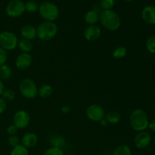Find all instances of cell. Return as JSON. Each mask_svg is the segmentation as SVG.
I'll use <instances>...</instances> for the list:
<instances>
[{
	"label": "cell",
	"mask_w": 155,
	"mask_h": 155,
	"mask_svg": "<svg viewBox=\"0 0 155 155\" xmlns=\"http://www.w3.org/2000/svg\"><path fill=\"white\" fill-rule=\"evenodd\" d=\"M99 21L102 27L109 31H116L121 25L120 15L113 10H104L99 14Z\"/></svg>",
	"instance_id": "1"
},
{
	"label": "cell",
	"mask_w": 155,
	"mask_h": 155,
	"mask_svg": "<svg viewBox=\"0 0 155 155\" xmlns=\"http://www.w3.org/2000/svg\"><path fill=\"white\" fill-rule=\"evenodd\" d=\"M130 124L133 130L136 132L145 131L148 127L149 120L146 112L140 108L135 109L130 116Z\"/></svg>",
	"instance_id": "2"
},
{
	"label": "cell",
	"mask_w": 155,
	"mask_h": 155,
	"mask_svg": "<svg viewBox=\"0 0 155 155\" xmlns=\"http://www.w3.org/2000/svg\"><path fill=\"white\" fill-rule=\"evenodd\" d=\"M58 26L54 22L44 21L36 28V34L41 40L48 41L55 37L58 34Z\"/></svg>",
	"instance_id": "3"
},
{
	"label": "cell",
	"mask_w": 155,
	"mask_h": 155,
	"mask_svg": "<svg viewBox=\"0 0 155 155\" xmlns=\"http://www.w3.org/2000/svg\"><path fill=\"white\" fill-rule=\"evenodd\" d=\"M39 13L45 21L54 22L59 16V9L55 4L51 2H44L39 6Z\"/></svg>",
	"instance_id": "4"
},
{
	"label": "cell",
	"mask_w": 155,
	"mask_h": 155,
	"mask_svg": "<svg viewBox=\"0 0 155 155\" xmlns=\"http://www.w3.org/2000/svg\"><path fill=\"white\" fill-rule=\"evenodd\" d=\"M19 91L21 95L27 99H33L38 95L37 86L30 78H24L20 82Z\"/></svg>",
	"instance_id": "5"
},
{
	"label": "cell",
	"mask_w": 155,
	"mask_h": 155,
	"mask_svg": "<svg viewBox=\"0 0 155 155\" xmlns=\"http://www.w3.org/2000/svg\"><path fill=\"white\" fill-rule=\"evenodd\" d=\"M18 39L15 33L3 31L0 33V47L5 51H12L18 46Z\"/></svg>",
	"instance_id": "6"
},
{
	"label": "cell",
	"mask_w": 155,
	"mask_h": 155,
	"mask_svg": "<svg viewBox=\"0 0 155 155\" xmlns=\"http://www.w3.org/2000/svg\"><path fill=\"white\" fill-rule=\"evenodd\" d=\"M5 12L10 18H19L25 12V4L22 0H12L8 3Z\"/></svg>",
	"instance_id": "7"
},
{
	"label": "cell",
	"mask_w": 155,
	"mask_h": 155,
	"mask_svg": "<svg viewBox=\"0 0 155 155\" xmlns=\"http://www.w3.org/2000/svg\"><path fill=\"white\" fill-rule=\"evenodd\" d=\"M86 115L90 120L99 123L105 117V111L99 104H91L86 108Z\"/></svg>",
	"instance_id": "8"
},
{
	"label": "cell",
	"mask_w": 155,
	"mask_h": 155,
	"mask_svg": "<svg viewBox=\"0 0 155 155\" xmlns=\"http://www.w3.org/2000/svg\"><path fill=\"white\" fill-rule=\"evenodd\" d=\"M30 123V116L26 110H20L15 112L13 117V124L18 130H24Z\"/></svg>",
	"instance_id": "9"
},
{
	"label": "cell",
	"mask_w": 155,
	"mask_h": 155,
	"mask_svg": "<svg viewBox=\"0 0 155 155\" xmlns=\"http://www.w3.org/2000/svg\"><path fill=\"white\" fill-rule=\"evenodd\" d=\"M151 141V135L146 131L139 132L135 136L134 144L136 147L139 149L146 148L150 145Z\"/></svg>",
	"instance_id": "10"
},
{
	"label": "cell",
	"mask_w": 155,
	"mask_h": 155,
	"mask_svg": "<svg viewBox=\"0 0 155 155\" xmlns=\"http://www.w3.org/2000/svg\"><path fill=\"white\" fill-rule=\"evenodd\" d=\"M33 63V57L30 53H21L17 57L15 66L20 70H26L30 68Z\"/></svg>",
	"instance_id": "11"
},
{
	"label": "cell",
	"mask_w": 155,
	"mask_h": 155,
	"mask_svg": "<svg viewBox=\"0 0 155 155\" xmlns=\"http://www.w3.org/2000/svg\"><path fill=\"white\" fill-rule=\"evenodd\" d=\"M83 35L86 40L89 42H94L101 36V30L97 25H89L84 30Z\"/></svg>",
	"instance_id": "12"
},
{
	"label": "cell",
	"mask_w": 155,
	"mask_h": 155,
	"mask_svg": "<svg viewBox=\"0 0 155 155\" xmlns=\"http://www.w3.org/2000/svg\"><path fill=\"white\" fill-rule=\"evenodd\" d=\"M142 18L149 25L155 24V7L153 5L145 6L142 12Z\"/></svg>",
	"instance_id": "13"
},
{
	"label": "cell",
	"mask_w": 155,
	"mask_h": 155,
	"mask_svg": "<svg viewBox=\"0 0 155 155\" xmlns=\"http://www.w3.org/2000/svg\"><path fill=\"white\" fill-rule=\"evenodd\" d=\"M21 35L23 39L33 40L35 38L37 37L36 34V28L31 24H25L21 29Z\"/></svg>",
	"instance_id": "14"
},
{
	"label": "cell",
	"mask_w": 155,
	"mask_h": 155,
	"mask_svg": "<svg viewBox=\"0 0 155 155\" xmlns=\"http://www.w3.org/2000/svg\"><path fill=\"white\" fill-rule=\"evenodd\" d=\"M21 145L27 148H33L38 142V137L35 133H28L22 136L21 139Z\"/></svg>",
	"instance_id": "15"
},
{
	"label": "cell",
	"mask_w": 155,
	"mask_h": 155,
	"mask_svg": "<svg viewBox=\"0 0 155 155\" xmlns=\"http://www.w3.org/2000/svg\"><path fill=\"white\" fill-rule=\"evenodd\" d=\"M84 21L88 25H96L99 21V13L94 10H90L86 13Z\"/></svg>",
	"instance_id": "16"
},
{
	"label": "cell",
	"mask_w": 155,
	"mask_h": 155,
	"mask_svg": "<svg viewBox=\"0 0 155 155\" xmlns=\"http://www.w3.org/2000/svg\"><path fill=\"white\" fill-rule=\"evenodd\" d=\"M104 119L107 121V123L110 124H117L120 123L121 119L120 114L117 111L115 110H110L105 114Z\"/></svg>",
	"instance_id": "17"
},
{
	"label": "cell",
	"mask_w": 155,
	"mask_h": 155,
	"mask_svg": "<svg viewBox=\"0 0 155 155\" xmlns=\"http://www.w3.org/2000/svg\"><path fill=\"white\" fill-rule=\"evenodd\" d=\"M53 93V88L50 85H42L39 89H38V95L40 98H49Z\"/></svg>",
	"instance_id": "18"
},
{
	"label": "cell",
	"mask_w": 155,
	"mask_h": 155,
	"mask_svg": "<svg viewBox=\"0 0 155 155\" xmlns=\"http://www.w3.org/2000/svg\"><path fill=\"white\" fill-rule=\"evenodd\" d=\"M18 46L23 53H30L33 49V43L28 39H22L18 41Z\"/></svg>",
	"instance_id": "19"
},
{
	"label": "cell",
	"mask_w": 155,
	"mask_h": 155,
	"mask_svg": "<svg viewBox=\"0 0 155 155\" xmlns=\"http://www.w3.org/2000/svg\"><path fill=\"white\" fill-rule=\"evenodd\" d=\"M12 76V70L8 64L0 66V80H8Z\"/></svg>",
	"instance_id": "20"
},
{
	"label": "cell",
	"mask_w": 155,
	"mask_h": 155,
	"mask_svg": "<svg viewBox=\"0 0 155 155\" xmlns=\"http://www.w3.org/2000/svg\"><path fill=\"white\" fill-rule=\"evenodd\" d=\"M113 155H132V151L127 145H120L114 151Z\"/></svg>",
	"instance_id": "21"
},
{
	"label": "cell",
	"mask_w": 155,
	"mask_h": 155,
	"mask_svg": "<svg viewBox=\"0 0 155 155\" xmlns=\"http://www.w3.org/2000/svg\"><path fill=\"white\" fill-rule=\"evenodd\" d=\"M127 53V50L126 48V47L120 45V46H117V48H114V50L113 51V56L116 59H121L126 57Z\"/></svg>",
	"instance_id": "22"
},
{
	"label": "cell",
	"mask_w": 155,
	"mask_h": 155,
	"mask_svg": "<svg viewBox=\"0 0 155 155\" xmlns=\"http://www.w3.org/2000/svg\"><path fill=\"white\" fill-rule=\"evenodd\" d=\"M50 142L52 145V147L61 148V147L65 144V139L61 136H53L50 139Z\"/></svg>",
	"instance_id": "23"
},
{
	"label": "cell",
	"mask_w": 155,
	"mask_h": 155,
	"mask_svg": "<svg viewBox=\"0 0 155 155\" xmlns=\"http://www.w3.org/2000/svg\"><path fill=\"white\" fill-rule=\"evenodd\" d=\"M10 155H29V151L26 147L23 146L22 145H18V146L13 148Z\"/></svg>",
	"instance_id": "24"
},
{
	"label": "cell",
	"mask_w": 155,
	"mask_h": 155,
	"mask_svg": "<svg viewBox=\"0 0 155 155\" xmlns=\"http://www.w3.org/2000/svg\"><path fill=\"white\" fill-rule=\"evenodd\" d=\"M39 5L33 0H30L25 3V11L29 13H35L39 10Z\"/></svg>",
	"instance_id": "25"
},
{
	"label": "cell",
	"mask_w": 155,
	"mask_h": 155,
	"mask_svg": "<svg viewBox=\"0 0 155 155\" xmlns=\"http://www.w3.org/2000/svg\"><path fill=\"white\" fill-rule=\"evenodd\" d=\"M2 96V98L5 101H12L15 100L16 95H15V92L12 89H7L3 91Z\"/></svg>",
	"instance_id": "26"
},
{
	"label": "cell",
	"mask_w": 155,
	"mask_h": 155,
	"mask_svg": "<svg viewBox=\"0 0 155 155\" xmlns=\"http://www.w3.org/2000/svg\"><path fill=\"white\" fill-rule=\"evenodd\" d=\"M147 50L151 54H155V36H151L148 38L145 42Z\"/></svg>",
	"instance_id": "27"
},
{
	"label": "cell",
	"mask_w": 155,
	"mask_h": 155,
	"mask_svg": "<svg viewBox=\"0 0 155 155\" xmlns=\"http://www.w3.org/2000/svg\"><path fill=\"white\" fill-rule=\"evenodd\" d=\"M115 5V0H100V7L104 10H112Z\"/></svg>",
	"instance_id": "28"
},
{
	"label": "cell",
	"mask_w": 155,
	"mask_h": 155,
	"mask_svg": "<svg viewBox=\"0 0 155 155\" xmlns=\"http://www.w3.org/2000/svg\"><path fill=\"white\" fill-rule=\"evenodd\" d=\"M42 155H64L61 148L57 147H51L47 149Z\"/></svg>",
	"instance_id": "29"
},
{
	"label": "cell",
	"mask_w": 155,
	"mask_h": 155,
	"mask_svg": "<svg viewBox=\"0 0 155 155\" xmlns=\"http://www.w3.org/2000/svg\"><path fill=\"white\" fill-rule=\"evenodd\" d=\"M8 145L10 146L15 147L18 146V145H20V142H21V140L18 138V136H17L16 135L15 136H9L8 139Z\"/></svg>",
	"instance_id": "30"
},
{
	"label": "cell",
	"mask_w": 155,
	"mask_h": 155,
	"mask_svg": "<svg viewBox=\"0 0 155 155\" xmlns=\"http://www.w3.org/2000/svg\"><path fill=\"white\" fill-rule=\"evenodd\" d=\"M7 58L8 56L6 51L0 47V66H2L3 64H5L6 61H7Z\"/></svg>",
	"instance_id": "31"
},
{
	"label": "cell",
	"mask_w": 155,
	"mask_h": 155,
	"mask_svg": "<svg viewBox=\"0 0 155 155\" xmlns=\"http://www.w3.org/2000/svg\"><path fill=\"white\" fill-rule=\"evenodd\" d=\"M18 129L14 124L8 126V127L7 128V133L9 136H15L17 133H18Z\"/></svg>",
	"instance_id": "32"
},
{
	"label": "cell",
	"mask_w": 155,
	"mask_h": 155,
	"mask_svg": "<svg viewBox=\"0 0 155 155\" xmlns=\"http://www.w3.org/2000/svg\"><path fill=\"white\" fill-rule=\"evenodd\" d=\"M7 108V103L2 98H0V114L4 113Z\"/></svg>",
	"instance_id": "33"
},
{
	"label": "cell",
	"mask_w": 155,
	"mask_h": 155,
	"mask_svg": "<svg viewBox=\"0 0 155 155\" xmlns=\"http://www.w3.org/2000/svg\"><path fill=\"white\" fill-rule=\"evenodd\" d=\"M71 110V107L68 105H64L61 108V113L65 114H66L70 113Z\"/></svg>",
	"instance_id": "34"
},
{
	"label": "cell",
	"mask_w": 155,
	"mask_h": 155,
	"mask_svg": "<svg viewBox=\"0 0 155 155\" xmlns=\"http://www.w3.org/2000/svg\"><path fill=\"white\" fill-rule=\"evenodd\" d=\"M148 127L151 130V131L155 132V119L152 120L151 122H149Z\"/></svg>",
	"instance_id": "35"
},
{
	"label": "cell",
	"mask_w": 155,
	"mask_h": 155,
	"mask_svg": "<svg viewBox=\"0 0 155 155\" xmlns=\"http://www.w3.org/2000/svg\"><path fill=\"white\" fill-rule=\"evenodd\" d=\"M5 90V86H4V84H3V82L2 80H0V96L2 95V94L3 91Z\"/></svg>",
	"instance_id": "36"
},
{
	"label": "cell",
	"mask_w": 155,
	"mask_h": 155,
	"mask_svg": "<svg viewBox=\"0 0 155 155\" xmlns=\"http://www.w3.org/2000/svg\"><path fill=\"white\" fill-rule=\"evenodd\" d=\"M99 124H101V127H107V124H108V123H107V121L104 118V119L101 120L100 121Z\"/></svg>",
	"instance_id": "37"
},
{
	"label": "cell",
	"mask_w": 155,
	"mask_h": 155,
	"mask_svg": "<svg viewBox=\"0 0 155 155\" xmlns=\"http://www.w3.org/2000/svg\"><path fill=\"white\" fill-rule=\"evenodd\" d=\"M125 1H127V2H132V1H133V0H125Z\"/></svg>",
	"instance_id": "38"
}]
</instances>
